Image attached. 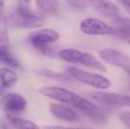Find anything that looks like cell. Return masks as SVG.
Returning <instances> with one entry per match:
<instances>
[{"label":"cell","mask_w":130,"mask_h":129,"mask_svg":"<svg viewBox=\"0 0 130 129\" xmlns=\"http://www.w3.org/2000/svg\"><path fill=\"white\" fill-rule=\"evenodd\" d=\"M36 4L43 12L46 13H54L59 5V0H36Z\"/></svg>","instance_id":"e0dca14e"},{"label":"cell","mask_w":130,"mask_h":129,"mask_svg":"<svg viewBox=\"0 0 130 129\" xmlns=\"http://www.w3.org/2000/svg\"><path fill=\"white\" fill-rule=\"evenodd\" d=\"M120 119L125 126L130 127V112H123L120 114Z\"/></svg>","instance_id":"ffe728a7"},{"label":"cell","mask_w":130,"mask_h":129,"mask_svg":"<svg viewBox=\"0 0 130 129\" xmlns=\"http://www.w3.org/2000/svg\"><path fill=\"white\" fill-rule=\"evenodd\" d=\"M85 117L89 119L96 124H105L108 121V117L104 112H102L99 108L91 109V110H80Z\"/></svg>","instance_id":"9a60e30c"},{"label":"cell","mask_w":130,"mask_h":129,"mask_svg":"<svg viewBox=\"0 0 130 129\" xmlns=\"http://www.w3.org/2000/svg\"><path fill=\"white\" fill-rule=\"evenodd\" d=\"M99 57L104 62L130 72V58L123 52L114 49L105 48L99 50Z\"/></svg>","instance_id":"52a82bcc"},{"label":"cell","mask_w":130,"mask_h":129,"mask_svg":"<svg viewBox=\"0 0 130 129\" xmlns=\"http://www.w3.org/2000/svg\"><path fill=\"white\" fill-rule=\"evenodd\" d=\"M6 87L5 86V85L3 84V83L0 81V97H2L3 96L5 95V90H6Z\"/></svg>","instance_id":"cb8c5ba5"},{"label":"cell","mask_w":130,"mask_h":129,"mask_svg":"<svg viewBox=\"0 0 130 129\" xmlns=\"http://www.w3.org/2000/svg\"><path fill=\"white\" fill-rule=\"evenodd\" d=\"M0 129H11L7 125L4 124V123H2V124H0Z\"/></svg>","instance_id":"d4e9b609"},{"label":"cell","mask_w":130,"mask_h":129,"mask_svg":"<svg viewBox=\"0 0 130 129\" xmlns=\"http://www.w3.org/2000/svg\"><path fill=\"white\" fill-rule=\"evenodd\" d=\"M27 107V101L19 94H5L0 97V109L5 112H22Z\"/></svg>","instance_id":"30bf717a"},{"label":"cell","mask_w":130,"mask_h":129,"mask_svg":"<svg viewBox=\"0 0 130 129\" xmlns=\"http://www.w3.org/2000/svg\"><path fill=\"white\" fill-rule=\"evenodd\" d=\"M39 93L46 97L71 105L74 108L79 109L80 110L98 108L94 103L84 99L83 97H80L77 94L69 91L66 88H59V87H43L39 89Z\"/></svg>","instance_id":"6da1fadb"},{"label":"cell","mask_w":130,"mask_h":129,"mask_svg":"<svg viewBox=\"0 0 130 129\" xmlns=\"http://www.w3.org/2000/svg\"><path fill=\"white\" fill-rule=\"evenodd\" d=\"M0 81L7 88H12L19 81V76L12 69L8 67L0 68Z\"/></svg>","instance_id":"5bb4252c"},{"label":"cell","mask_w":130,"mask_h":129,"mask_svg":"<svg viewBox=\"0 0 130 129\" xmlns=\"http://www.w3.org/2000/svg\"><path fill=\"white\" fill-rule=\"evenodd\" d=\"M40 74L45 78L55 80L58 81H70L72 80V77L68 73H60V72H57L52 70H48V69L41 70Z\"/></svg>","instance_id":"ac0fdd59"},{"label":"cell","mask_w":130,"mask_h":129,"mask_svg":"<svg viewBox=\"0 0 130 129\" xmlns=\"http://www.w3.org/2000/svg\"><path fill=\"white\" fill-rule=\"evenodd\" d=\"M90 97L95 101L106 105L130 107V96L116 94L112 92L95 91L90 93Z\"/></svg>","instance_id":"ba28073f"},{"label":"cell","mask_w":130,"mask_h":129,"mask_svg":"<svg viewBox=\"0 0 130 129\" xmlns=\"http://www.w3.org/2000/svg\"><path fill=\"white\" fill-rule=\"evenodd\" d=\"M116 1L123 5L126 12L130 15V0H116Z\"/></svg>","instance_id":"7402d4cb"},{"label":"cell","mask_w":130,"mask_h":129,"mask_svg":"<svg viewBox=\"0 0 130 129\" xmlns=\"http://www.w3.org/2000/svg\"><path fill=\"white\" fill-rule=\"evenodd\" d=\"M94 9L104 15L106 17H110L115 19L120 16V9L119 7L111 0H89Z\"/></svg>","instance_id":"7c38bea8"},{"label":"cell","mask_w":130,"mask_h":129,"mask_svg":"<svg viewBox=\"0 0 130 129\" xmlns=\"http://www.w3.org/2000/svg\"><path fill=\"white\" fill-rule=\"evenodd\" d=\"M13 56L10 51L8 25L3 12H0V63L8 64L12 60Z\"/></svg>","instance_id":"9c48e42d"},{"label":"cell","mask_w":130,"mask_h":129,"mask_svg":"<svg viewBox=\"0 0 130 129\" xmlns=\"http://www.w3.org/2000/svg\"><path fill=\"white\" fill-rule=\"evenodd\" d=\"M128 43H129V44H130V41H128Z\"/></svg>","instance_id":"484cf974"},{"label":"cell","mask_w":130,"mask_h":129,"mask_svg":"<svg viewBox=\"0 0 130 129\" xmlns=\"http://www.w3.org/2000/svg\"><path fill=\"white\" fill-rule=\"evenodd\" d=\"M69 5L74 8L77 9H82L85 8L87 5V2L86 0H66Z\"/></svg>","instance_id":"d6986e66"},{"label":"cell","mask_w":130,"mask_h":129,"mask_svg":"<svg viewBox=\"0 0 130 129\" xmlns=\"http://www.w3.org/2000/svg\"><path fill=\"white\" fill-rule=\"evenodd\" d=\"M67 72L74 79L77 80L80 82L89 85L93 88L98 89H107L111 87V82L109 79L100 75V74L92 73L77 67L69 66L67 68Z\"/></svg>","instance_id":"5b68a950"},{"label":"cell","mask_w":130,"mask_h":129,"mask_svg":"<svg viewBox=\"0 0 130 129\" xmlns=\"http://www.w3.org/2000/svg\"><path fill=\"white\" fill-rule=\"evenodd\" d=\"M49 107L53 115L61 120L70 122H77L80 120L79 114L71 107L58 103H51Z\"/></svg>","instance_id":"8fae6325"},{"label":"cell","mask_w":130,"mask_h":129,"mask_svg":"<svg viewBox=\"0 0 130 129\" xmlns=\"http://www.w3.org/2000/svg\"><path fill=\"white\" fill-rule=\"evenodd\" d=\"M7 119L15 129H41L36 123L28 119H21L7 114Z\"/></svg>","instance_id":"2e32d148"},{"label":"cell","mask_w":130,"mask_h":129,"mask_svg":"<svg viewBox=\"0 0 130 129\" xmlns=\"http://www.w3.org/2000/svg\"><path fill=\"white\" fill-rule=\"evenodd\" d=\"M112 28L115 31V35L120 38L130 37V18L128 17H119L113 19Z\"/></svg>","instance_id":"4fadbf2b"},{"label":"cell","mask_w":130,"mask_h":129,"mask_svg":"<svg viewBox=\"0 0 130 129\" xmlns=\"http://www.w3.org/2000/svg\"><path fill=\"white\" fill-rule=\"evenodd\" d=\"M11 19L13 25L21 28H37L44 24V19L29 7H19L13 11Z\"/></svg>","instance_id":"277c9868"},{"label":"cell","mask_w":130,"mask_h":129,"mask_svg":"<svg viewBox=\"0 0 130 129\" xmlns=\"http://www.w3.org/2000/svg\"><path fill=\"white\" fill-rule=\"evenodd\" d=\"M30 0H17V4L19 7H28Z\"/></svg>","instance_id":"603a6c76"},{"label":"cell","mask_w":130,"mask_h":129,"mask_svg":"<svg viewBox=\"0 0 130 129\" xmlns=\"http://www.w3.org/2000/svg\"><path fill=\"white\" fill-rule=\"evenodd\" d=\"M58 56L62 60L72 64H80L91 69L106 72L107 69L95 56L87 52L80 51L76 49H65L58 52Z\"/></svg>","instance_id":"7a4b0ae2"},{"label":"cell","mask_w":130,"mask_h":129,"mask_svg":"<svg viewBox=\"0 0 130 129\" xmlns=\"http://www.w3.org/2000/svg\"><path fill=\"white\" fill-rule=\"evenodd\" d=\"M80 28L82 33L89 35H115L112 27L95 18L83 20L80 24Z\"/></svg>","instance_id":"8992f818"},{"label":"cell","mask_w":130,"mask_h":129,"mask_svg":"<svg viewBox=\"0 0 130 129\" xmlns=\"http://www.w3.org/2000/svg\"><path fill=\"white\" fill-rule=\"evenodd\" d=\"M60 38L58 31L52 28H43L30 33L28 40L35 48L47 56L52 55L53 51L49 43H54Z\"/></svg>","instance_id":"3957f363"},{"label":"cell","mask_w":130,"mask_h":129,"mask_svg":"<svg viewBox=\"0 0 130 129\" xmlns=\"http://www.w3.org/2000/svg\"><path fill=\"white\" fill-rule=\"evenodd\" d=\"M129 73H130V72H129Z\"/></svg>","instance_id":"4316f807"},{"label":"cell","mask_w":130,"mask_h":129,"mask_svg":"<svg viewBox=\"0 0 130 129\" xmlns=\"http://www.w3.org/2000/svg\"><path fill=\"white\" fill-rule=\"evenodd\" d=\"M43 129H93V128H83V127H71V126H44Z\"/></svg>","instance_id":"44dd1931"}]
</instances>
